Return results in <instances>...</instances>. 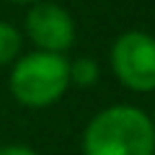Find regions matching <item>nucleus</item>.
<instances>
[{
	"label": "nucleus",
	"instance_id": "obj_1",
	"mask_svg": "<svg viewBox=\"0 0 155 155\" xmlns=\"http://www.w3.org/2000/svg\"><path fill=\"white\" fill-rule=\"evenodd\" d=\"M83 155H155V127L142 109L116 104L98 111L83 132Z\"/></svg>",
	"mask_w": 155,
	"mask_h": 155
},
{
	"label": "nucleus",
	"instance_id": "obj_2",
	"mask_svg": "<svg viewBox=\"0 0 155 155\" xmlns=\"http://www.w3.org/2000/svg\"><path fill=\"white\" fill-rule=\"evenodd\" d=\"M67 57L52 52H28L21 54L11 65V85L13 98L26 109H47L54 106L70 88Z\"/></svg>",
	"mask_w": 155,
	"mask_h": 155
},
{
	"label": "nucleus",
	"instance_id": "obj_3",
	"mask_svg": "<svg viewBox=\"0 0 155 155\" xmlns=\"http://www.w3.org/2000/svg\"><path fill=\"white\" fill-rule=\"evenodd\" d=\"M111 72L132 93L155 91V36L147 31H124L111 44Z\"/></svg>",
	"mask_w": 155,
	"mask_h": 155
},
{
	"label": "nucleus",
	"instance_id": "obj_4",
	"mask_svg": "<svg viewBox=\"0 0 155 155\" xmlns=\"http://www.w3.org/2000/svg\"><path fill=\"white\" fill-rule=\"evenodd\" d=\"M26 36L39 52L65 54L75 44V21L70 11L49 0H39L28 5L26 13Z\"/></svg>",
	"mask_w": 155,
	"mask_h": 155
},
{
	"label": "nucleus",
	"instance_id": "obj_5",
	"mask_svg": "<svg viewBox=\"0 0 155 155\" xmlns=\"http://www.w3.org/2000/svg\"><path fill=\"white\" fill-rule=\"evenodd\" d=\"M23 36L13 23L0 21V67H8L21 57Z\"/></svg>",
	"mask_w": 155,
	"mask_h": 155
},
{
	"label": "nucleus",
	"instance_id": "obj_6",
	"mask_svg": "<svg viewBox=\"0 0 155 155\" xmlns=\"http://www.w3.org/2000/svg\"><path fill=\"white\" fill-rule=\"evenodd\" d=\"M67 72H70V85L91 88V85H96V80L101 75V65L93 57H78V60L67 62Z\"/></svg>",
	"mask_w": 155,
	"mask_h": 155
},
{
	"label": "nucleus",
	"instance_id": "obj_7",
	"mask_svg": "<svg viewBox=\"0 0 155 155\" xmlns=\"http://www.w3.org/2000/svg\"><path fill=\"white\" fill-rule=\"evenodd\" d=\"M0 155H39V153L34 147H26V145H3Z\"/></svg>",
	"mask_w": 155,
	"mask_h": 155
},
{
	"label": "nucleus",
	"instance_id": "obj_8",
	"mask_svg": "<svg viewBox=\"0 0 155 155\" xmlns=\"http://www.w3.org/2000/svg\"><path fill=\"white\" fill-rule=\"evenodd\" d=\"M8 3H16V5H34L39 0H8Z\"/></svg>",
	"mask_w": 155,
	"mask_h": 155
},
{
	"label": "nucleus",
	"instance_id": "obj_9",
	"mask_svg": "<svg viewBox=\"0 0 155 155\" xmlns=\"http://www.w3.org/2000/svg\"><path fill=\"white\" fill-rule=\"evenodd\" d=\"M150 119H153V127H155V114H153V116H150Z\"/></svg>",
	"mask_w": 155,
	"mask_h": 155
}]
</instances>
